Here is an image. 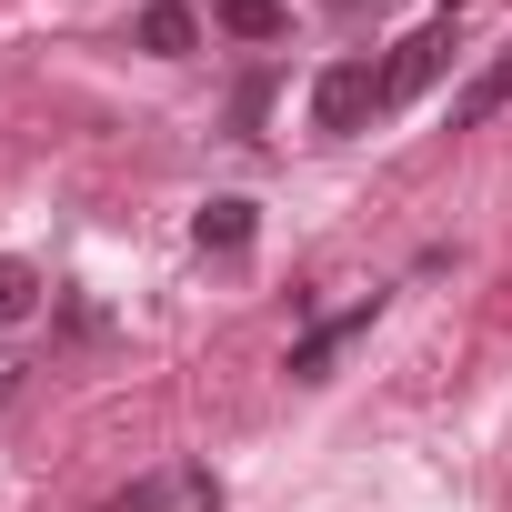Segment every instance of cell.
<instances>
[{"label": "cell", "mask_w": 512, "mask_h": 512, "mask_svg": "<svg viewBox=\"0 0 512 512\" xmlns=\"http://www.w3.org/2000/svg\"><path fill=\"white\" fill-rule=\"evenodd\" d=\"M332 11H362V0H332Z\"/></svg>", "instance_id": "obj_11"}, {"label": "cell", "mask_w": 512, "mask_h": 512, "mask_svg": "<svg viewBox=\"0 0 512 512\" xmlns=\"http://www.w3.org/2000/svg\"><path fill=\"white\" fill-rule=\"evenodd\" d=\"M211 21H221L231 41H282V31H292L282 0H211Z\"/></svg>", "instance_id": "obj_4"}, {"label": "cell", "mask_w": 512, "mask_h": 512, "mask_svg": "<svg viewBox=\"0 0 512 512\" xmlns=\"http://www.w3.org/2000/svg\"><path fill=\"white\" fill-rule=\"evenodd\" d=\"M442 61H452V11H432V21H422V31H412V41L382 61V101L402 111L412 91H432V81H442Z\"/></svg>", "instance_id": "obj_2"}, {"label": "cell", "mask_w": 512, "mask_h": 512, "mask_svg": "<svg viewBox=\"0 0 512 512\" xmlns=\"http://www.w3.org/2000/svg\"><path fill=\"white\" fill-rule=\"evenodd\" d=\"M262 111H272V71H251V81L231 91V131H262Z\"/></svg>", "instance_id": "obj_9"}, {"label": "cell", "mask_w": 512, "mask_h": 512, "mask_svg": "<svg viewBox=\"0 0 512 512\" xmlns=\"http://www.w3.org/2000/svg\"><path fill=\"white\" fill-rule=\"evenodd\" d=\"M201 41V21L181 11V0H151V11H141V51H161V61H181Z\"/></svg>", "instance_id": "obj_5"}, {"label": "cell", "mask_w": 512, "mask_h": 512, "mask_svg": "<svg viewBox=\"0 0 512 512\" xmlns=\"http://www.w3.org/2000/svg\"><path fill=\"white\" fill-rule=\"evenodd\" d=\"M31 302H41V272L31 262H0V322H21Z\"/></svg>", "instance_id": "obj_8"}, {"label": "cell", "mask_w": 512, "mask_h": 512, "mask_svg": "<svg viewBox=\"0 0 512 512\" xmlns=\"http://www.w3.org/2000/svg\"><path fill=\"white\" fill-rule=\"evenodd\" d=\"M191 231H201V251H241V241H251V201H211Z\"/></svg>", "instance_id": "obj_7"}, {"label": "cell", "mask_w": 512, "mask_h": 512, "mask_svg": "<svg viewBox=\"0 0 512 512\" xmlns=\"http://www.w3.org/2000/svg\"><path fill=\"white\" fill-rule=\"evenodd\" d=\"M352 332H372V302H352V312H332V322H312V332L292 342V382H322V372H332V352H342Z\"/></svg>", "instance_id": "obj_3"}, {"label": "cell", "mask_w": 512, "mask_h": 512, "mask_svg": "<svg viewBox=\"0 0 512 512\" xmlns=\"http://www.w3.org/2000/svg\"><path fill=\"white\" fill-rule=\"evenodd\" d=\"M372 111H392V101H382V71H372V61H332V71L312 81V121H322V131H362Z\"/></svg>", "instance_id": "obj_1"}, {"label": "cell", "mask_w": 512, "mask_h": 512, "mask_svg": "<svg viewBox=\"0 0 512 512\" xmlns=\"http://www.w3.org/2000/svg\"><path fill=\"white\" fill-rule=\"evenodd\" d=\"M11 382H21V362H0V402H11Z\"/></svg>", "instance_id": "obj_10"}, {"label": "cell", "mask_w": 512, "mask_h": 512, "mask_svg": "<svg viewBox=\"0 0 512 512\" xmlns=\"http://www.w3.org/2000/svg\"><path fill=\"white\" fill-rule=\"evenodd\" d=\"M502 101H512V61H492V71H482V81H472V91L452 101V131H482V121H492Z\"/></svg>", "instance_id": "obj_6"}]
</instances>
